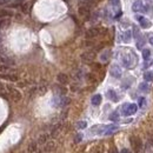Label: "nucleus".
Listing matches in <instances>:
<instances>
[{
    "label": "nucleus",
    "instance_id": "nucleus-1",
    "mask_svg": "<svg viewBox=\"0 0 153 153\" xmlns=\"http://www.w3.org/2000/svg\"><path fill=\"white\" fill-rule=\"evenodd\" d=\"M130 144H131V147L133 150L134 153H139L143 148V143H141V139L137 135H131L130 137Z\"/></svg>",
    "mask_w": 153,
    "mask_h": 153
},
{
    "label": "nucleus",
    "instance_id": "nucleus-2",
    "mask_svg": "<svg viewBox=\"0 0 153 153\" xmlns=\"http://www.w3.org/2000/svg\"><path fill=\"white\" fill-rule=\"evenodd\" d=\"M7 91H8L9 95H11V98L13 99V101H16V103H18V101H20V100H21L22 95H21L20 91H19V90H17L16 87H13V86L8 85V86H7Z\"/></svg>",
    "mask_w": 153,
    "mask_h": 153
},
{
    "label": "nucleus",
    "instance_id": "nucleus-3",
    "mask_svg": "<svg viewBox=\"0 0 153 153\" xmlns=\"http://www.w3.org/2000/svg\"><path fill=\"white\" fill-rule=\"evenodd\" d=\"M95 51H86V52H84L81 56H80V58H81V60L84 61V62H86V64H92L93 62V60L95 59Z\"/></svg>",
    "mask_w": 153,
    "mask_h": 153
},
{
    "label": "nucleus",
    "instance_id": "nucleus-4",
    "mask_svg": "<svg viewBox=\"0 0 153 153\" xmlns=\"http://www.w3.org/2000/svg\"><path fill=\"white\" fill-rule=\"evenodd\" d=\"M137 112V106L134 104H126L123 106V114L124 116H131Z\"/></svg>",
    "mask_w": 153,
    "mask_h": 153
},
{
    "label": "nucleus",
    "instance_id": "nucleus-5",
    "mask_svg": "<svg viewBox=\"0 0 153 153\" xmlns=\"http://www.w3.org/2000/svg\"><path fill=\"white\" fill-rule=\"evenodd\" d=\"M100 34V28H98V27H92V28H90V30H87L86 31V38L87 39H94V38H97L98 35Z\"/></svg>",
    "mask_w": 153,
    "mask_h": 153
},
{
    "label": "nucleus",
    "instance_id": "nucleus-6",
    "mask_svg": "<svg viewBox=\"0 0 153 153\" xmlns=\"http://www.w3.org/2000/svg\"><path fill=\"white\" fill-rule=\"evenodd\" d=\"M0 78H3L5 80H9V81H18L19 76L16 73H0Z\"/></svg>",
    "mask_w": 153,
    "mask_h": 153
},
{
    "label": "nucleus",
    "instance_id": "nucleus-7",
    "mask_svg": "<svg viewBox=\"0 0 153 153\" xmlns=\"http://www.w3.org/2000/svg\"><path fill=\"white\" fill-rule=\"evenodd\" d=\"M78 13L81 17H88V16H90V7L81 4L79 6V8H78Z\"/></svg>",
    "mask_w": 153,
    "mask_h": 153
},
{
    "label": "nucleus",
    "instance_id": "nucleus-8",
    "mask_svg": "<svg viewBox=\"0 0 153 153\" xmlns=\"http://www.w3.org/2000/svg\"><path fill=\"white\" fill-rule=\"evenodd\" d=\"M0 64H4V65H7L11 67V66L14 65V60L6 57V56H0Z\"/></svg>",
    "mask_w": 153,
    "mask_h": 153
},
{
    "label": "nucleus",
    "instance_id": "nucleus-9",
    "mask_svg": "<svg viewBox=\"0 0 153 153\" xmlns=\"http://www.w3.org/2000/svg\"><path fill=\"white\" fill-rule=\"evenodd\" d=\"M57 80L60 85H66V84H68V76L65 73H59L57 75Z\"/></svg>",
    "mask_w": 153,
    "mask_h": 153
},
{
    "label": "nucleus",
    "instance_id": "nucleus-10",
    "mask_svg": "<svg viewBox=\"0 0 153 153\" xmlns=\"http://www.w3.org/2000/svg\"><path fill=\"white\" fill-rule=\"evenodd\" d=\"M11 25V19L9 18H1L0 19V30H5Z\"/></svg>",
    "mask_w": 153,
    "mask_h": 153
},
{
    "label": "nucleus",
    "instance_id": "nucleus-11",
    "mask_svg": "<svg viewBox=\"0 0 153 153\" xmlns=\"http://www.w3.org/2000/svg\"><path fill=\"white\" fill-rule=\"evenodd\" d=\"M111 75L114 76V78H120V75H121L120 68L118 66H112V68H111Z\"/></svg>",
    "mask_w": 153,
    "mask_h": 153
},
{
    "label": "nucleus",
    "instance_id": "nucleus-12",
    "mask_svg": "<svg viewBox=\"0 0 153 153\" xmlns=\"http://www.w3.org/2000/svg\"><path fill=\"white\" fill-rule=\"evenodd\" d=\"M13 16V12L11 9H0V18H9Z\"/></svg>",
    "mask_w": 153,
    "mask_h": 153
},
{
    "label": "nucleus",
    "instance_id": "nucleus-13",
    "mask_svg": "<svg viewBox=\"0 0 153 153\" xmlns=\"http://www.w3.org/2000/svg\"><path fill=\"white\" fill-rule=\"evenodd\" d=\"M132 9L134 11V12H139V11H141V12H144V5L141 4V1H135L134 4H133V6H132Z\"/></svg>",
    "mask_w": 153,
    "mask_h": 153
},
{
    "label": "nucleus",
    "instance_id": "nucleus-14",
    "mask_svg": "<svg viewBox=\"0 0 153 153\" xmlns=\"http://www.w3.org/2000/svg\"><path fill=\"white\" fill-rule=\"evenodd\" d=\"M123 65L125 66V67H132V62H131V58H130V56H125L124 58H123Z\"/></svg>",
    "mask_w": 153,
    "mask_h": 153
},
{
    "label": "nucleus",
    "instance_id": "nucleus-15",
    "mask_svg": "<svg viewBox=\"0 0 153 153\" xmlns=\"http://www.w3.org/2000/svg\"><path fill=\"white\" fill-rule=\"evenodd\" d=\"M107 97H108V99H111L112 101H118V95H117V93L114 92L113 90H110V91L107 92Z\"/></svg>",
    "mask_w": 153,
    "mask_h": 153
},
{
    "label": "nucleus",
    "instance_id": "nucleus-16",
    "mask_svg": "<svg viewBox=\"0 0 153 153\" xmlns=\"http://www.w3.org/2000/svg\"><path fill=\"white\" fill-rule=\"evenodd\" d=\"M100 103H101V95H100V94H95V95L92 97V104H93L94 106L100 105Z\"/></svg>",
    "mask_w": 153,
    "mask_h": 153
},
{
    "label": "nucleus",
    "instance_id": "nucleus-17",
    "mask_svg": "<svg viewBox=\"0 0 153 153\" xmlns=\"http://www.w3.org/2000/svg\"><path fill=\"white\" fill-rule=\"evenodd\" d=\"M54 150V143L53 141H48L45 144V147H44V151L45 152H49V151H52Z\"/></svg>",
    "mask_w": 153,
    "mask_h": 153
},
{
    "label": "nucleus",
    "instance_id": "nucleus-18",
    "mask_svg": "<svg viewBox=\"0 0 153 153\" xmlns=\"http://www.w3.org/2000/svg\"><path fill=\"white\" fill-rule=\"evenodd\" d=\"M86 79H87L88 83H95V81H97V76H95L93 73H88V74L86 75Z\"/></svg>",
    "mask_w": 153,
    "mask_h": 153
},
{
    "label": "nucleus",
    "instance_id": "nucleus-19",
    "mask_svg": "<svg viewBox=\"0 0 153 153\" xmlns=\"http://www.w3.org/2000/svg\"><path fill=\"white\" fill-rule=\"evenodd\" d=\"M47 139H48V135L47 134H41L38 139V143L39 144H46L47 143Z\"/></svg>",
    "mask_w": 153,
    "mask_h": 153
},
{
    "label": "nucleus",
    "instance_id": "nucleus-20",
    "mask_svg": "<svg viewBox=\"0 0 153 153\" xmlns=\"http://www.w3.org/2000/svg\"><path fill=\"white\" fill-rule=\"evenodd\" d=\"M110 54H111V51L108 49V51H105V52L100 56V59H101V61H106L108 58H110Z\"/></svg>",
    "mask_w": 153,
    "mask_h": 153
},
{
    "label": "nucleus",
    "instance_id": "nucleus-21",
    "mask_svg": "<svg viewBox=\"0 0 153 153\" xmlns=\"http://www.w3.org/2000/svg\"><path fill=\"white\" fill-rule=\"evenodd\" d=\"M150 25H151V22L148 21V20H146V19H141L140 20V26H141L143 28H147V27H150Z\"/></svg>",
    "mask_w": 153,
    "mask_h": 153
},
{
    "label": "nucleus",
    "instance_id": "nucleus-22",
    "mask_svg": "<svg viewBox=\"0 0 153 153\" xmlns=\"http://www.w3.org/2000/svg\"><path fill=\"white\" fill-rule=\"evenodd\" d=\"M144 78H145L146 81H152V80H153V73H152L151 71L146 72V73L144 74Z\"/></svg>",
    "mask_w": 153,
    "mask_h": 153
},
{
    "label": "nucleus",
    "instance_id": "nucleus-23",
    "mask_svg": "<svg viewBox=\"0 0 153 153\" xmlns=\"http://www.w3.org/2000/svg\"><path fill=\"white\" fill-rule=\"evenodd\" d=\"M9 72V66L0 64V73H8Z\"/></svg>",
    "mask_w": 153,
    "mask_h": 153
},
{
    "label": "nucleus",
    "instance_id": "nucleus-24",
    "mask_svg": "<svg viewBox=\"0 0 153 153\" xmlns=\"http://www.w3.org/2000/svg\"><path fill=\"white\" fill-rule=\"evenodd\" d=\"M124 41L125 43H129L130 41V39H131V31H126L125 33H124Z\"/></svg>",
    "mask_w": 153,
    "mask_h": 153
},
{
    "label": "nucleus",
    "instance_id": "nucleus-25",
    "mask_svg": "<svg viewBox=\"0 0 153 153\" xmlns=\"http://www.w3.org/2000/svg\"><path fill=\"white\" fill-rule=\"evenodd\" d=\"M143 57H144L145 60H147V59L151 57V51H150V49H144V51H143Z\"/></svg>",
    "mask_w": 153,
    "mask_h": 153
},
{
    "label": "nucleus",
    "instance_id": "nucleus-26",
    "mask_svg": "<svg viewBox=\"0 0 153 153\" xmlns=\"http://www.w3.org/2000/svg\"><path fill=\"white\" fill-rule=\"evenodd\" d=\"M144 44H145V39H144V38H140V39H138V43H137L138 48H141L144 46Z\"/></svg>",
    "mask_w": 153,
    "mask_h": 153
},
{
    "label": "nucleus",
    "instance_id": "nucleus-27",
    "mask_svg": "<svg viewBox=\"0 0 153 153\" xmlns=\"http://www.w3.org/2000/svg\"><path fill=\"white\" fill-rule=\"evenodd\" d=\"M37 150V143H31L28 146V152H34Z\"/></svg>",
    "mask_w": 153,
    "mask_h": 153
},
{
    "label": "nucleus",
    "instance_id": "nucleus-28",
    "mask_svg": "<svg viewBox=\"0 0 153 153\" xmlns=\"http://www.w3.org/2000/svg\"><path fill=\"white\" fill-rule=\"evenodd\" d=\"M0 97H6V93H5V86L3 84H0Z\"/></svg>",
    "mask_w": 153,
    "mask_h": 153
},
{
    "label": "nucleus",
    "instance_id": "nucleus-29",
    "mask_svg": "<svg viewBox=\"0 0 153 153\" xmlns=\"http://www.w3.org/2000/svg\"><path fill=\"white\" fill-rule=\"evenodd\" d=\"M58 92L60 93V94H66V92H67V90L64 86H59L58 87Z\"/></svg>",
    "mask_w": 153,
    "mask_h": 153
},
{
    "label": "nucleus",
    "instance_id": "nucleus-30",
    "mask_svg": "<svg viewBox=\"0 0 153 153\" xmlns=\"http://www.w3.org/2000/svg\"><path fill=\"white\" fill-rule=\"evenodd\" d=\"M28 7H30V4H24L21 6V11L24 12V13H27V12H28Z\"/></svg>",
    "mask_w": 153,
    "mask_h": 153
},
{
    "label": "nucleus",
    "instance_id": "nucleus-31",
    "mask_svg": "<svg viewBox=\"0 0 153 153\" xmlns=\"http://www.w3.org/2000/svg\"><path fill=\"white\" fill-rule=\"evenodd\" d=\"M139 88H140V90H141V91H148V86H147V84H141V85H140L139 86Z\"/></svg>",
    "mask_w": 153,
    "mask_h": 153
},
{
    "label": "nucleus",
    "instance_id": "nucleus-32",
    "mask_svg": "<svg viewBox=\"0 0 153 153\" xmlns=\"http://www.w3.org/2000/svg\"><path fill=\"white\" fill-rule=\"evenodd\" d=\"M86 126H87L86 121H79L78 123V129H85Z\"/></svg>",
    "mask_w": 153,
    "mask_h": 153
},
{
    "label": "nucleus",
    "instance_id": "nucleus-33",
    "mask_svg": "<svg viewBox=\"0 0 153 153\" xmlns=\"http://www.w3.org/2000/svg\"><path fill=\"white\" fill-rule=\"evenodd\" d=\"M110 119H111V120H117V119H118V113H117V112L112 113L111 116H110Z\"/></svg>",
    "mask_w": 153,
    "mask_h": 153
},
{
    "label": "nucleus",
    "instance_id": "nucleus-34",
    "mask_svg": "<svg viewBox=\"0 0 153 153\" xmlns=\"http://www.w3.org/2000/svg\"><path fill=\"white\" fill-rule=\"evenodd\" d=\"M144 103H145V98H143V97H141V98H139V106H140V107H141V106L144 105Z\"/></svg>",
    "mask_w": 153,
    "mask_h": 153
},
{
    "label": "nucleus",
    "instance_id": "nucleus-35",
    "mask_svg": "<svg viewBox=\"0 0 153 153\" xmlns=\"http://www.w3.org/2000/svg\"><path fill=\"white\" fill-rule=\"evenodd\" d=\"M92 66H93L94 70H100V68H101V65H100V64H92Z\"/></svg>",
    "mask_w": 153,
    "mask_h": 153
},
{
    "label": "nucleus",
    "instance_id": "nucleus-36",
    "mask_svg": "<svg viewBox=\"0 0 153 153\" xmlns=\"http://www.w3.org/2000/svg\"><path fill=\"white\" fill-rule=\"evenodd\" d=\"M11 3V0H0V5H7Z\"/></svg>",
    "mask_w": 153,
    "mask_h": 153
},
{
    "label": "nucleus",
    "instance_id": "nucleus-37",
    "mask_svg": "<svg viewBox=\"0 0 153 153\" xmlns=\"http://www.w3.org/2000/svg\"><path fill=\"white\" fill-rule=\"evenodd\" d=\"M110 153H118V151L116 150V147H111L110 148Z\"/></svg>",
    "mask_w": 153,
    "mask_h": 153
},
{
    "label": "nucleus",
    "instance_id": "nucleus-38",
    "mask_svg": "<svg viewBox=\"0 0 153 153\" xmlns=\"http://www.w3.org/2000/svg\"><path fill=\"white\" fill-rule=\"evenodd\" d=\"M112 4H113L114 6H117V5L119 4V0H112Z\"/></svg>",
    "mask_w": 153,
    "mask_h": 153
},
{
    "label": "nucleus",
    "instance_id": "nucleus-39",
    "mask_svg": "<svg viewBox=\"0 0 153 153\" xmlns=\"http://www.w3.org/2000/svg\"><path fill=\"white\" fill-rule=\"evenodd\" d=\"M143 18H144L143 16H137V20H139V21H140V20H141Z\"/></svg>",
    "mask_w": 153,
    "mask_h": 153
},
{
    "label": "nucleus",
    "instance_id": "nucleus-40",
    "mask_svg": "<svg viewBox=\"0 0 153 153\" xmlns=\"http://www.w3.org/2000/svg\"><path fill=\"white\" fill-rule=\"evenodd\" d=\"M121 14H123V13H121V11H120V12H118V14L116 16V18H119V17H121Z\"/></svg>",
    "mask_w": 153,
    "mask_h": 153
},
{
    "label": "nucleus",
    "instance_id": "nucleus-41",
    "mask_svg": "<svg viewBox=\"0 0 153 153\" xmlns=\"http://www.w3.org/2000/svg\"><path fill=\"white\" fill-rule=\"evenodd\" d=\"M121 153H130V152H129V150H123Z\"/></svg>",
    "mask_w": 153,
    "mask_h": 153
},
{
    "label": "nucleus",
    "instance_id": "nucleus-42",
    "mask_svg": "<svg viewBox=\"0 0 153 153\" xmlns=\"http://www.w3.org/2000/svg\"><path fill=\"white\" fill-rule=\"evenodd\" d=\"M150 43L153 45V37H152V38H150Z\"/></svg>",
    "mask_w": 153,
    "mask_h": 153
},
{
    "label": "nucleus",
    "instance_id": "nucleus-43",
    "mask_svg": "<svg viewBox=\"0 0 153 153\" xmlns=\"http://www.w3.org/2000/svg\"><path fill=\"white\" fill-rule=\"evenodd\" d=\"M0 53H3V47H1V45H0Z\"/></svg>",
    "mask_w": 153,
    "mask_h": 153
},
{
    "label": "nucleus",
    "instance_id": "nucleus-44",
    "mask_svg": "<svg viewBox=\"0 0 153 153\" xmlns=\"http://www.w3.org/2000/svg\"><path fill=\"white\" fill-rule=\"evenodd\" d=\"M0 41H1V37H0Z\"/></svg>",
    "mask_w": 153,
    "mask_h": 153
},
{
    "label": "nucleus",
    "instance_id": "nucleus-45",
    "mask_svg": "<svg viewBox=\"0 0 153 153\" xmlns=\"http://www.w3.org/2000/svg\"><path fill=\"white\" fill-rule=\"evenodd\" d=\"M150 1H151V0H150Z\"/></svg>",
    "mask_w": 153,
    "mask_h": 153
},
{
    "label": "nucleus",
    "instance_id": "nucleus-46",
    "mask_svg": "<svg viewBox=\"0 0 153 153\" xmlns=\"http://www.w3.org/2000/svg\"><path fill=\"white\" fill-rule=\"evenodd\" d=\"M152 135H153V134H152Z\"/></svg>",
    "mask_w": 153,
    "mask_h": 153
}]
</instances>
